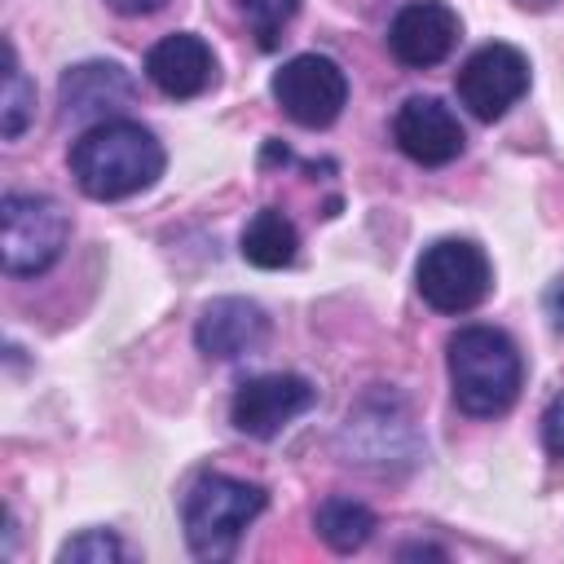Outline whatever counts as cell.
<instances>
[{
  "label": "cell",
  "mask_w": 564,
  "mask_h": 564,
  "mask_svg": "<svg viewBox=\"0 0 564 564\" xmlns=\"http://www.w3.org/2000/svg\"><path fill=\"white\" fill-rule=\"evenodd\" d=\"M70 176L97 203L132 198L163 176V145L132 119H106L70 145Z\"/></svg>",
  "instance_id": "6da1fadb"
},
{
  "label": "cell",
  "mask_w": 564,
  "mask_h": 564,
  "mask_svg": "<svg viewBox=\"0 0 564 564\" xmlns=\"http://www.w3.org/2000/svg\"><path fill=\"white\" fill-rule=\"evenodd\" d=\"M449 361V388L463 414L471 419H498L516 405L524 383L520 348L498 326H463L449 335L445 348Z\"/></svg>",
  "instance_id": "7a4b0ae2"
},
{
  "label": "cell",
  "mask_w": 564,
  "mask_h": 564,
  "mask_svg": "<svg viewBox=\"0 0 564 564\" xmlns=\"http://www.w3.org/2000/svg\"><path fill=\"white\" fill-rule=\"evenodd\" d=\"M264 489L225 471H203L181 502V524H185V542L198 560H229L247 533V524L264 511Z\"/></svg>",
  "instance_id": "3957f363"
},
{
  "label": "cell",
  "mask_w": 564,
  "mask_h": 564,
  "mask_svg": "<svg viewBox=\"0 0 564 564\" xmlns=\"http://www.w3.org/2000/svg\"><path fill=\"white\" fill-rule=\"evenodd\" d=\"M70 234V216L48 194H4L0 203V256L4 273L35 278L57 264Z\"/></svg>",
  "instance_id": "277c9868"
},
{
  "label": "cell",
  "mask_w": 564,
  "mask_h": 564,
  "mask_svg": "<svg viewBox=\"0 0 564 564\" xmlns=\"http://www.w3.org/2000/svg\"><path fill=\"white\" fill-rule=\"evenodd\" d=\"M419 295L436 308V313H471L489 286H494V269L489 256L471 242V238H441L419 256Z\"/></svg>",
  "instance_id": "5b68a950"
},
{
  "label": "cell",
  "mask_w": 564,
  "mask_h": 564,
  "mask_svg": "<svg viewBox=\"0 0 564 564\" xmlns=\"http://www.w3.org/2000/svg\"><path fill=\"white\" fill-rule=\"evenodd\" d=\"M273 101L300 128H330L348 106V75L322 53H300L273 70Z\"/></svg>",
  "instance_id": "8992f818"
},
{
  "label": "cell",
  "mask_w": 564,
  "mask_h": 564,
  "mask_svg": "<svg viewBox=\"0 0 564 564\" xmlns=\"http://www.w3.org/2000/svg\"><path fill=\"white\" fill-rule=\"evenodd\" d=\"M454 88H458V101H463L476 119L494 123V119H502V115L529 93V57H524L516 44H502V40L480 44V48L463 62Z\"/></svg>",
  "instance_id": "52a82bcc"
},
{
  "label": "cell",
  "mask_w": 564,
  "mask_h": 564,
  "mask_svg": "<svg viewBox=\"0 0 564 564\" xmlns=\"http://www.w3.org/2000/svg\"><path fill=\"white\" fill-rule=\"evenodd\" d=\"M317 405V388L304 379V375H256V379H242L234 401H229V419L242 436L251 441H269L278 436L291 419H300L304 410Z\"/></svg>",
  "instance_id": "ba28073f"
},
{
  "label": "cell",
  "mask_w": 564,
  "mask_h": 564,
  "mask_svg": "<svg viewBox=\"0 0 564 564\" xmlns=\"http://www.w3.org/2000/svg\"><path fill=\"white\" fill-rule=\"evenodd\" d=\"M458 35H463V22L445 0H410L388 22V48L410 70H427V66L445 62L454 53Z\"/></svg>",
  "instance_id": "9c48e42d"
},
{
  "label": "cell",
  "mask_w": 564,
  "mask_h": 564,
  "mask_svg": "<svg viewBox=\"0 0 564 564\" xmlns=\"http://www.w3.org/2000/svg\"><path fill=\"white\" fill-rule=\"evenodd\" d=\"M392 137H397L401 154L423 167H445L467 145L458 115L441 97H405L392 115Z\"/></svg>",
  "instance_id": "30bf717a"
},
{
  "label": "cell",
  "mask_w": 564,
  "mask_h": 564,
  "mask_svg": "<svg viewBox=\"0 0 564 564\" xmlns=\"http://www.w3.org/2000/svg\"><path fill=\"white\" fill-rule=\"evenodd\" d=\"M264 335H269L264 308L256 300H242V295L212 300L198 313V326H194V344L212 361H238V357L256 352L264 344Z\"/></svg>",
  "instance_id": "8fae6325"
},
{
  "label": "cell",
  "mask_w": 564,
  "mask_h": 564,
  "mask_svg": "<svg viewBox=\"0 0 564 564\" xmlns=\"http://www.w3.org/2000/svg\"><path fill=\"white\" fill-rule=\"evenodd\" d=\"M145 79L163 97L189 101V97H198V93H207L216 84V57H212V48H207L203 35L172 31L159 44H150V53H145Z\"/></svg>",
  "instance_id": "7c38bea8"
},
{
  "label": "cell",
  "mask_w": 564,
  "mask_h": 564,
  "mask_svg": "<svg viewBox=\"0 0 564 564\" xmlns=\"http://www.w3.org/2000/svg\"><path fill=\"white\" fill-rule=\"evenodd\" d=\"M62 115L66 119H93L106 123L115 110H123L137 97V79L119 62H79L62 75Z\"/></svg>",
  "instance_id": "4fadbf2b"
},
{
  "label": "cell",
  "mask_w": 564,
  "mask_h": 564,
  "mask_svg": "<svg viewBox=\"0 0 564 564\" xmlns=\"http://www.w3.org/2000/svg\"><path fill=\"white\" fill-rule=\"evenodd\" d=\"M300 251V229L291 225L286 212L278 207H260L247 229H242V260L256 269H286Z\"/></svg>",
  "instance_id": "5bb4252c"
},
{
  "label": "cell",
  "mask_w": 564,
  "mask_h": 564,
  "mask_svg": "<svg viewBox=\"0 0 564 564\" xmlns=\"http://www.w3.org/2000/svg\"><path fill=\"white\" fill-rule=\"evenodd\" d=\"M313 524H317V538H322L330 551L348 555V551H357V546L370 542V533H375V511H370L366 502H357V498L335 494V498H326V502L317 507Z\"/></svg>",
  "instance_id": "9a60e30c"
},
{
  "label": "cell",
  "mask_w": 564,
  "mask_h": 564,
  "mask_svg": "<svg viewBox=\"0 0 564 564\" xmlns=\"http://www.w3.org/2000/svg\"><path fill=\"white\" fill-rule=\"evenodd\" d=\"M31 119H35V84L26 79V70L18 66L13 44L4 40V97H0V132H4V141H18Z\"/></svg>",
  "instance_id": "2e32d148"
},
{
  "label": "cell",
  "mask_w": 564,
  "mask_h": 564,
  "mask_svg": "<svg viewBox=\"0 0 564 564\" xmlns=\"http://www.w3.org/2000/svg\"><path fill=\"white\" fill-rule=\"evenodd\" d=\"M238 4H242L247 22H251V31H256V44H260L264 53L278 48L286 22L300 13V0H238Z\"/></svg>",
  "instance_id": "e0dca14e"
},
{
  "label": "cell",
  "mask_w": 564,
  "mask_h": 564,
  "mask_svg": "<svg viewBox=\"0 0 564 564\" xmlns=\"http://www.w3.org/2000/svg\"><path fill=\"white\" fill-rule=\"evenodd\" d=\"M57 560L62 564H119L123 560V542L110 529H84L70 542H62Z\"/></svg>",
  "instance_id": "ac0fdd59"
},
{
  "label": "cell",
  "mask_w": 564,
  "mask_h": 564,
  "mask_svg": "<svg viewBox=\"0 0 564 564\" xmlns=\"http://www.w3.org/2000/svg\"><path fill=\"white\" fill-rule=\"evenodd\" d=\"M542 445H546L551 458L564 463V392H555L542 410Z\"/></svg>",
  "instance_id": "d6986e66"
},
{
  "label": "cell",
  "mask_w": 564,
  "mask_h": 564,
  "mask_svg": "<svg viewBox=\"0 0 564 564\" xmlns=\"http://www.w3.org/2000/svg\"><path fill=\"white\" fill-rule=\"evenodd\" d=\"M115 13H123V18H145V13H154V9H163V0H106Z\"/></svg>",
  "instance_id": "ffe728a7"
},
{
  "label": "cell",
  "mask_w": 564,
  "mask_h": 564,
  "mask_svg": "<svg viewBox=\"0 0 564 564\" xmlns=\"http://www.w3.org/2000/svg\"><path fill=\"white\" fill-rule=\"evenodd\" d=\"M546 308H551V317H555V326H564V278L546 291Z\"/></svg>",
  "instance_id": "44dd1931"
}]
</instances>
